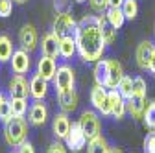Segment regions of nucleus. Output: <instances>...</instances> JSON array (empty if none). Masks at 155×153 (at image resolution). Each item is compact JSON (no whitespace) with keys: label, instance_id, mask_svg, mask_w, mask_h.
I'll use <instances>...</instances> for the list:
<instances>
[{"label":"nucleus","instance_id":"obj_32","mask_svg":"<svg viewBox=\"0 0 155 153\" xmlns=\"http://www.w3.org/2000/svg\"><path fill=\"white\" fill-rule=\"evenodd\" d=\"M89 4L96 13H100V15L109 9V0H89Z\"/></svg>","mask_w":155,"mask_h":153},{"label":"nucleus","instance_id":"obj_23","mask_svg":"<svg viewBox=\"0 0 155 153\" xmlns=\"http://www.w3.org/2000/svg\"><path fill=\"white\" fill-rule=\"evenodd\" d=\"M105 17L109 18V22H111L116 30H120V28L124 26V22H126V15H124L122 8H109V9L105 11Z\"/></svg>","mask_w":155,"mask_h":153},{"label":"nucleus","instance_id":"obj_42","mask_svg":"<svg viewBox=\"0 0 155 153\" xmlns=\"http://www.w3.org/2000/svg\"><path fill=\"white\" fill-rule=\"evenodd\" d=\"M109 153H122V151H120V149H116V148H111V151H109Z\"/></svg>","mask_w":155,"mask_h":153},{"label":"nucleus","instance_id":"obj_16","mask_svg":"<svg viewBox=\"0 0 155 153\" xmlns=\"http://www.w3.org/2000/svg\"><path fill=\"white\" fill-rule=\"evenodd\" d=\"M57 102L63 112H72L78 107V92L74 89H67V90H59L57 92Z\"/></svg>","mask_w":155,"mask_h":153},{"label":"nucleus","instance_id":"obj_24","mask_svg":"<svg viewBox=\"0 0 155 153\" xmlns=\"http://www.w3.org/2000/svg\"><path fill=\"white\" fill-rule=\"evenodd\" d=\"M78 52V44H76V39L72 37H65L59 43V55L65 57V59H70V57Z\"/></svg>","mask_w":155,"mask_h":153},{"label":"nucleus","instance_id":"obj_5","mask_svg":"<svg viewBox=\"0 0 155 153\" xmlns=\"http://www.w3.org/2000/svg\"><path fill=\"white\" fill-rule=\"evenodd\" d=\"M91 103L92 107L102 112V114H111V100H109V90L102 85H94L91 90Z\"/></svg>","mask_w":155,"mask_h":153},{"label":"nucleus","instance_id":"obj_6","mask_svg":"<svg viewBox=\"0 0 155 153\" xmlns=\"http://www.w3.org/2000/svg\"><path fill=\"white\" fill-rule=\"evenodd\" d=\"M74 83H76V76H74V70L68 67V65H61L57 67V72L54 76V85H55V90H67V89H74Z\"/></svg>","mask_w":155,"mask_h":153},{"label":"nucleus","instance_id":"obj_28","mask_svg":"<svg viewBox=\"0 0 155 153\" xmlns=\"http://www.w3.org/2000/svg\"><path fill=\"white\" fill-rule=\"evenodd\" d=\"M116 90L122 94V98H124V100H129V98H131V94H133V80L129 78V76H124L122 81L118 83V87H116Z\"/></svg>","mask_w":155,"mask_h":153},{"label":"nucleus","instance_id":"obj_43","mask_svg":"<svg viewBox=\"0 0 155 153\" xmlns=\"http://www.w3.org/2000/svg\"><path fill=\"white\" fill-rule=\"evenodd\" d=\"M74 2H78V4H83V2H87V0H74Z\"/></svg>","mask_w":155,"mask_h":153},{"label":"nucleus","instance_id":"obj_18","mask_svg":"<svg viewBox=\"0 0 155 153\" xmlns=\"http://www.w3.org/2000/svg\"><path fill=\"white\" fill-rule=\"evenodd\" d=\"M55 72H57V67H55V61L52 59V57H46V55H43L41 59L37 61V74L41 76V78H45L46 81L54 80Z\"/></svg>","mask_w":155,"mask_h":153},{"label":"nucleus","instance_id":"obj_4","mask_svg":"<svg viewBox=\"0 0 155 153\" xmlns=\"http://www.w3.org/2000/svg\"><path fill=\"white\" fill-rule=\"evenodd\" d=\"M78 122H80L87 140H92V138L102 135V122H100L98 114H96L94 111H83Z\"/></svg>","mask_w":155,"mask_h":153},{"label":"nucleus","instance_id":"obj_8","mask_svg":"<svg viewBox=\"0 0 155 153\" xmlns=\"http://www.w3.org/2000/svg\"><path fill=\"white\" fill-rule=\"evenodd\" d=\"M18 43H21V48L26 50V52H33L37 48V43H39V35H37V30L35 26L31 24H24L18 31Z\"/></svg>","mask_w":155,"mask_h":153},{"label":"nucleus","instance_id":"obj_27","mask_svg":"<svg viewBox=\"0 0 155 153\" xmlns=\"http://www.w3.org/2000/svg\"><path fill=\"white\" fill-rule=\"evenodd\" d=\"M142 124L148 131H155V100L148 102L144 116H142Z\"/></svg>","mask_w":155,"mask_h":153},{"label":"nucleus","instance_id":"obj_15","mask_svg":"<svg viewBox=\"0 0 155 153\" xmlns=\"http://www.w3.org/2000/svg\"><path fill=\"white\" fill-rule=\"evenodd\" d=\"M59 43H61V39H59V37H57L54 31H50V33H45V37H43V43H41L43 55H46V57H52V59H55V57L59 55Z\"/></svg>","mask_w":155,"mask_h":153},{"label":"nucleus","instance_id":"obj_17","mask_svg":"<svg viewBox=\"0 0 155 153\" xmlns=\"http://www.w3.org/2000/svg\"><path fill=\"white\" fill-rule=\"evenodd\" d=\"M48 118V109L41 100H35V103L30 107V124L31 125H43Z\"/></svg>","mask_w":155,"mask_h":153},{"label":"nucleus","instance_id":"obj_9","mask_svg":"<svg viewBox=\"0 0 155 153\" xmlns=\"http://www.w3.org/2000/svg\"><path fill=\"white\" fill-rule=\"evenodd\" d=\"M127 103V112L131 114V116L135 120H142L144 116V111H146V94H139V92H133L131 98L126 100Z\"/></svg>","mask_w":155,"mask_h":153},{"label":"nucleus","instance_id":"obj_37","mask_svg":"<svg viewBox=\"0 0 155 153\" xmlns=\"http://www.w3.org/2000/svg\"><path fill=\"white\" fill-rule=\"evenodd\" d=\"M57 13H63V11H68V0H55L54 2Z\"/></svg>","mask_w":155,"mask_h":153},{"label":"nucleus","instance_id":"obj_1","mask_svg":"<svg viewBox=\"0 0 155 153\" xmlns=\"http://www.w3.org/2000/svg\"><path fill=\"white\" fill-rule=\"evenodd\" d=\"M76 44H78V54L83 61L96 63L102 59L107 43L100 28V15H87L78 22Z\"/></svg>","mask_w":155,"mask_h":153},{"label":"nucleus","instance_id":"obj_10","mask_svg":"<svg viewBox=\"0 0 155 153\" xmlns=\"http://www.w3.org/2000/svg\"><path fill=\"white\" fill-rule=\"evenodd\" d=\"M153 50H155V44H153L151 41H142V43L137 46V52H135V59H137V65H139L140 70H148Z\"/></svg>","mask_w":155,"mask_h":153},{"label":"nucleus","instance_id":"obj_40","mask_svg":"<svg viewBox=\"0 0 155 153\" xmlns=\"http://www.w3.org/2000/svg\"><path fill=\"white\" fill-rule=\"evenodd\" d=\"M13 2H15V4H26L28 0H13Z\"/></svg>","mask_w":155,"mask_h":153},{"label":"nucleus","instance_id":"obj_25","mask_svg":"<svg viewBox=\"0 0 155 153\" xmlns=\"http://www.w3.org/2000/svg\"><path fill=\"white\" fill-rule=\"evenodd\" d=\"M111 148L107 144V140L100 135V137H96L92 140H89V146H87V153H109Z\"/></svg>","mask_w":155,"mask_h":153},{"label":"nucleus","instance_id":"obj_31","mask_svg":"<svg viewBox=\"0 0 155 153\" xmlns=\"http://www.w3.org/2000/svg\"><path fill=\"white\" fill-rule=\"evenodd\" d=\"M13 116H15V114H13V109H11V102L6 100V102L2 103V107H0V120L6 124V122L11 120Z\"/></svg>","mask_w":155,"mask_h":153},{"label":"nucleus","instance_id":"obj_2","mask_svg":"<svg viewBox=\"0 0 155 153\" xmlns=\"http://www.w3.org/2000/svg\"><path fill=\"white\" fill-rule=\"evenodd\" d=\"M28 137V124L22 116H13L4 125V138L11 148H18Z\"/></svg>","mask_w":155,"mask_h":153},{"label":"nucleus","instance_id":"obj_7","mask_svg":"<svg viewBox=\"0 0 155 153\" xmlns=\"http://www.w3.org/2000/svg\"><path fill=\"white\" fill-rule=\"evenodd\" d=\"M65 142H67V148L72 149V151H76V153H78V151H81V149L85 148V144H87V137H85V133H83L80 122H74V124H72L70 133H68V137L65 138Z\"/></svg>","mask_w":155,"mask_h":153},{"label":"nucleus","instance_id":"obj_20","mask_svg":"<svg viewBox=\"0 0 155 153\" xmlns=\"http://www.w3.org/2000/svg\"><path fill=\"white\" fill-rule=\"evenodd\" d=\"M48 92V81L45 78H41V76H33L31 81H30V94L35 98V100H43L46 96Z\"/></svg>","mask_w":155,"mask_h":153},{"label":"nucleus","instance_id":"obj_11","mask_svg":"<svg viewBox=\"0 0 155 153\" xmlns=\"http://www.w3.org/2000/svg\"><path fill=\"white\" fill-rule=\"evenodd\" d=\"M9 96L11 98H24L30 94V83L24 80V76L22 74H15L11 81H9Z\"/></svg>","mask_w":155,"mask_h":153},{"label":"nucleus","instance_id":"obj_21","mask_svg":"<svg viewBox=\"0 0 155 153\" xmlns=\"http://www.w3.org/2000/svg\"><path fill=\"white\" fill-rule=\"evenodd\" d=\"M94 81L96 85H102L107 89V78H109V59H100V61H96L94 65Z\"/></svg>","mask_w":155,"mask_h":153},{"label":"nucleus","instance_id":"obj_12","mask_svg":"<svg viewBox=\"0 0 155 153\" xmlns=\"http://www.w3.org/2000/svg\"><path fill=\"white\" fill-rule=\"evenodd\" d=\"M31 67V61H30V52L26 50H15L13 55H11V70L15 74H26Z\"/></svg>","mask_w":155,"mask_h":153},{"label":"nucleus","instance_id":"obj_41","mask_svg":"<svg viewBox=\"0 0 155 153\" xmlns=\"http://www.w3.org/2000/svg\"><path fill=\"white\" fill-rule=\"evenodd\" d=\"M4 102H6V98L2 96V92H0V107H2V103H4Z\"/></svg>","mask_w":155,"mask_h":153},{"label":"nucleus","instance_id":"obj_44","mask_svg":"<svg viewBox=\"0 0 155 153\" xmlns=\"http://www.w3.org/2000/svg\"><path fill=\"white\" fill-rule=\"evenodd\" d=\"M153 35H155V26H153Z\"/></svg>","mask_w":155,"mask_h":153},{"label":"nucleus","instance_id":"obj_14","mask_svg":"<svg viewBox=\"0 0 155 153\" xmlns=\"http://www.w3.org/2000/svg\"><path fill=\"white\" fill-rule=\"evenodd\" d=\"M109 100H111V114L116 120H122L126 116V111H127V103L122 98V94L116 89H111L109 90Z\"/></svg>","mask_w":155,"mask_h":153},{"label":"nucleus","instance_id":"obj_3","mask_svg":"<svg viewBox=\"0 0 155 153\" xmlns=\"http://www.w3.org/2000/svg\"><path fill=\"white\" fill-rule=\"evenodd\" d=\"M52 31L59 37V39H65V37H72L76 39V33H78V22L74 21V17L70 11H63V13H57L54 22H52Z\"/></svg>","mask_w":155,"mask_h":153},{"label":"nucleus","instance_id":"obj_36","mask_svg":"<svg viewBox=\"0 0 155 153\" xmlns=\"http://www.w3.org/2000/svg\"><path fill=\"white\" fill-rule=\"evenodd\" d=\"M17 153H35V149H33V146L28 142V140H24L21 146H18V149H17Z\"/></svg>","mask_w":155,"mask_h":153},{"label":"nucleus","instance_id":"obj_30","mask_svg":"<svg viewBox=\"0 0 155 153\" xmlns=\"http://www.w3.org/2000/svg\"><path fill=\"white\" fill-rule=\"evenodd\" d=\"M9 102H11V109H13V114H15V116H24V112H26V109H28L26 100H24V98H11Z\"/></svg>","mask_w":155,"mask_h":153},{"label":"nucleus","instance_id":"obj_38","mask_svg":"<svg viewBox=\"0 0 155 153\" xmlns=\"http://www.w3.org/2000/svg\"><path fill=\"white\" fill-rule=\"evenodd\" d=\"M148 70H150L151 74H155V50H153V54H151V61H150V67H148Z\"/></svg>","mask_w":155,"mask_h":153},{"label":"nucleus","instance_id":"obj_22","mask_svg":"<svg viewBox=\"0 0 155 153\" xmlns=\"http://www.w3.org/2000/svg\"><path fill=\"white\" fill-rule=\"evenodd\" d=\"M100 28H102V33H104V39L107 44H113L116 41V28L109 22V18L105 17V13L100 15Z\"/></svg>","mask_w":155,"mask_h":153},{"label":"nucleus","instance_id":"obj_13","mask_svg":"<svg viewBox=\"0 0 155 153\" xmlns=\"http://www.w3.org/2000/svg\"><path fill=\"white\" fill-rule=\"evenodd\" d=\"M70 127H72V122L67 116V112L55 114L54 124H52V129H54V135H55L57 140H65L68 137V133H70Z\"/></svg>","mask_w":155,"mask_h":153},{"label":"nucleus","instance_id":"obj_26","mask_svg":"<svg viewBox=\"0 0 155 153\" xmlns=\"http://www.w3.org/2000/svg\"><path fill=\"white\" fill-rule=\"evenodd\" d=\"M11 55H13L11 39H9L8 35H0V63L11 61Z\"/></svg>","mask_w":155,"mask_h":153},{"label":"nucleus","instance_id":"obj_35","mask_svg":"<svg viewBox=\"0 0 155 153\" xmlns=\"http://www.w3.org/2000/svg\"><path fill=\"white\" fill-rule=\"evenodd\" d=\"M46 153H67V148H65L61 142H54V144L48 148Z\"/></svg>","mask_w":155,"mask_h":153},{"label":"nucleus","instance_id":"obj_39","mask_svg":"<svg viewBox=\"0 0 155 153\" xmlns=\"http://www.w3.org/2000/svg\"><path fill=\"white\" fill-rule=\"evenodd\" d=\"M124 0H109V8H122Z\"/></svg>","mask_w":155,"mask_h":153},{"label":"nucleus","instance_id":"obj_19","mask_svg":"<svg viewBox=\"0 0 155 153\" xmlns=\"http://www.w3.org/2000/svg\"><path fill=\"white\" fill-rule=\"evenodd\" d=\"M124 68L116 59H109V78H107V89H116L124 78Z\"/></svg>","mask_w":155,"mask_h":153},{"label":"nucleus","instance_id":"obj_33","mask_svg":"<svg viewBox=\"0 0 155 153\" xmlns=\"http://www.w3.org/2000/svg\"><path fill=\"white\" fill-rule=\"evenodd\" d=\"M144 151L146 153H155V131H150L144 138Z\"/></svg>","mask_w":155,"mask_h":153},{"label":"nucleus","instance_id":"obj_34","mask_svg":"<svg viewBox=\"0 0 155 153\" xmlns=\"http://www.w3.org/2000/svg\"><path fill=\"white\" fill-rule=\"evenodd\" d=\"M13 11V0H0V17H9Z\"/></svg>","mask_w":155,"mask_h":153},{"label":"nucleus","instance_id":"obj_29","mask_svg":"<svg viewBox=\"0 0 155 153\" xmlns=\"http://www.w3.org/2000/svg\"><path fill=\"white\" fill-rule=\"evenodd\" d=\"M122 11H124L126 18L133 21V18L139 15V2H137V0H124V4H122Z\"/></svg>","mask_w":155,"mask_h":153}]
</instances>
